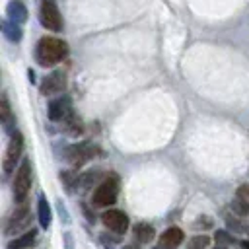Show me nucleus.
<instances>
[{
  "label": "nucleus",
  "mask_w": 249,
  "mask_h": 249,
  "mask_svg": "<svg viewBox=\"0 0 249 249\" xmlns=\"http://www.w3.org/2000/svg\"><path fill=\"white\" fill-rule=\"evenodd\" d=\"M68 54V43L58 37H43L37 43L35 58L41 66H54L56 62H62Z\"/></svg>",
  "instance_id": "nucleus-1"
},
{
  "label": "nucleus",
  "mask_w": 249,
  "mask_h": 249,
  "mask_svg": "<svg viewBox=\"0 0 249 249\" xmlns=\"http://www.w3.org/2000/svg\"><path fill=\"white\" fill-rule=\"evenodd\" d=\"M189 249H195V247H189Z\"/></svg>",
  "instance_id": "nucleus-31"
},
{
  "label": "nucleus",
  "mask_w": 249,
  "mask_h": 249,
  "mask_svg": "<svg viewBox=\"0 0 249 249\" xmlns=\"http://www.w3.org/2000/svg\"><path fill=\"white\" fill-rule=\"evenodd\" d=\"M35 239H37V231L35 230H29L25 233H19L14 241H10L6 249H29L35 243Z\"/></svg>",
  "instance_id": "nucleus-15"
},
{
  "label": "nucleus",
  "mask_w": 249,
  "mask_h": 249,
  "mask_svg": "<svg viewBox=\"0 0 249 249\" xmlns=\"http://www.w3.org/2000/svg\"><path fill=\"white\" fill-rule=\"evenodd\" d=\"M154 249H165V247H163V245H158V247H154Z\"/></svg>",
  "instance_id": "nucleus-29"
},
{
  "label": "nucleus",
  "mask_w": 249,
  "mask_h": 249,
  "mask_svg": "<svg viewBox=\"0 0 249 249\" xmlns=\"http://www.w3.org/2000/svg\"><path fill=\"white\" fill-rule=\"evenodd\" d=\"M231 210L237 216H249V185L243 183L235 191V198L231 202Z\"/></svg>",
  "instance_id": "nucleus-11"
},
{
  "label": "nucleus",
  "mask_w": 249,
  "mask_h": 249,
  "mask_svg": "<svg viewBox=\"0 0 249 249\" xmlns=\"http://www.w3.org/2000/svg\"><path fill=\"white\" fill-rule=\"evenodd\" d=\"M74 115L72 111V103H70V97L62 95L54 101H51L49 105V119L54 121V123H64L66 119H70Z\"/></svg>",
  "instance_id": "nucleus-9"
},
{
  "label": "nucleus",
  "mask_w": 249,
  "mask_h": 249,
  "mask_svg": "<svg viewBox=\"0 0 249 249\" xmlns=\"http://www.w3.org/2000/svg\"><path fill=\"white\" fill-rule=\"evenodd\" d=\"M241 247H243V249H249V239H245V241H241Z\"/></svg>",
  "instance_id": "nucleus-26"
},
{
  "label": "nucleus",
  "mask_w": 249,
  "mask_h": 249,
  "mask_svg": "<svg viewBox=\"0 0 249 249\" xmlns=\"http://www.w3.org/2000/svg\"><path fill=\"white\" fill-rule=\"evenodd\" d=\"M183 237H185L183 230H179V228L173 226V228H167L160 235V245H163L165 249H175V247H179L183 243Z\"/></svg>",
  "instance_id": "nucleus-13"
},
{
  "label": "nucleus",
  "mask_w": 249,
  "mask_h": 249,
  "mask_svg": "<svg viewBox=\"0 0 249 249\" xmlns=\"http://www.w3.org/2000/svg\"><path fill=\"white\" fill-rule=\"evenodd\" d=\"M2 33H4V37H6L8 41H12V43L21 41V35H23L19 23H16V21H12V19H4V21H2Z\"/></svg>",
  "instance_id": "nucleus-16"
},
{
  "label": "nucleus",
  "mask_w": 249,
  "mask_h": 249,
  "mask_svg": "<svg viewBox=\"0 0 249 249\" xmlns=\"http://www.w3.org/2000/svg\"><path fill=\"white\" fill-rule=\"evenodd\" d=\"M29 189H31V161L23 160L19 163V167L16 169V177H14V183H12V191H14L16 200L23 202Z\"/></svg>",
  "instance_id": "nucleus-5"
},
{
  "label": "nucleus",
  "mask_w": 249,
  "mask_h": 249,
  "mask_svg": "<svg viewBox=\"0 0 249 249\" xmlns=\"http://www.w3.org/2000/svg\"><path fill=\"white\" fill-rule=\"evenodd\" d=\"M0 117H2V123H4V130L12 134V132H14V128H12L14 117H12L10 103H8V97H6V95H2V103H0Z\"/></svg>",
  "instance_id": "nucleus-19"
},
{
  "label": "nucleus",
  "mask_w": 249,
  "mask_h": 249,
  "mask_svg": "<svg viewBox=\"0 0 249 249\" xmlns=\"http://www.w3.org/2000/svg\"><path fill=\"white\" fill-rule=\"evenodd\" d=\"M105 249H111V247H105Z\"/></svg>",
  "instance_id": "nucleus-30"
},
{
  "label": "nucleus",
  "mask_w": 249,
  "mask_h": 249,
  "mask_svg": "<svg viewBox=\"0 0 249 249\" xmlns=\"http://www.w3.org/2000/svg\"><path fill=\"white\" fill-rule=\"evenodd\" d=\"M95 154H97V146H93L89 142H82V144H74L66 150V160L74 167H80L86 161H89L91 158H95Z\"/></svg>",
  "instance_id": "nucleus-6"
},
{
  "label": "nucleus",
  "mask_w": 249,
  "mask_h": 249,
  "mask_svg": "<svg viewBox=\"0 0 249 249\" xmlns=\"http://www.w3.org/2000/svg\"><path fill=\"white\" fill-rule=\"evenodd\" d=\"M58 212L62 214V220H64V222H70V218H68V212H66V208H64V204H62V202H58Z\"/></svg>",
  "instance_id": "nucleus-24"
},
{
  "label": "nucleus",
  "mask_w": 249,
  "mask_h": 249,
  "mask_svg": "<svg viewBox=\"0 0 249 249\" xmlns=\"http://www.w3.org/2000/svg\"><path fill=\"white\" fill-rule=\"evenodd\" d=\"M216 249H226V245H218V247H216Z\"/></svg>",
  "instance_id": "nucleus-28"
},
{
  "label": "nucleus",
  "mask_w": 249,
  "mask_h": 249,
  "mask_svg": "<svg viewBox=\"0 0 249 249\" xmlns=\"http://www.w3.org/2000/svg\"><path fill=\"white\" fill-rule=\"evenodd\" d=\"M132 231H134V237H136L140 243H150V241L156 237V230H154L150 224H144V222L136 224V226L132 228Z\"/></svg>",
  "instance_id": "nucleus-18"
},
{
  "label": "nucleus",
  "mask_w": 249,
  "mask_h": 249,
  "mask_svg": "<svg viewBox=\"0 0 249 249\" xmlns=\"http://www.w3.org/2000/svg\"><path fill=\"white\" fill-rule=\"evenodd\" d=\"M64 241H66V249H72V235L70 233L64 235Z\"/></svg>",
  "instance_id": "nucleus-25"
},
{
  "label": "nucleus",
  "mask_w": 249,
  "mask_h": 249,
  "mask_svg": "<svg viewBox=\"0 0 249 249\" xmlns=\"http://www.w3.org/2000/svg\"><path fill=\"white\" fill-rule=\"evenodd\" d=\"M37 216H39V224H41V228H49L51 226V218H53V214H51V206H49V202H47V198L41 195L39 196V200H37Z\"/></svg>",
  "instance_id": "nucleus-17"
},
{
  "label": "nucleus",
  "mask_w": 249,
  "mask_h": 249,
  "mask_svg": "<svg viewBox=\"0 0 249 249\" xmlns=\"http://www.w3.org/2000/svg\"><path fill=\"white\" fill-rule=\"evenodd\" d=\"M101 222L107 230H111L115 233H124L128 230V216L123 210H117V208L105 210L101 214Z\"/></svg>",
  "instance_id": "nucleus-7"
},
{
  "label": "nucleus",
  "mask_w": 249,
  "mask_h": 249,
  "mask_svg": "<svg viewBox=\"0 0 249 249\" xmlns=\"http://www.w3.org/2000/svg\"><path fill=\"white\" fill-rule=\"evenodd\" d=\"M117 195H119V181L117 177H105L97 189L93 191V198H91V204L93 206H111L115 204L117 200Z\"/></svg>",
  "instance_id": "nucleus-2"
},
{
  "label": "nucleus",
  "mask_w": 249,
  "mask_h": 249,
  "mask_svg": "<svg viewBox=\"0 0 249 249\" xmlns=\"http://www.w3.org/2000/svg\"><path fill=\"white\" fill-rule=\"evenodd\" d=\"M62 126H64V130H66V132H70L72 136H78V134L84 130V126H82V121H80L76 115H72L70 119H66V121L62 123Z\"/></svg>",
  "instance_id": "nucleus-20"
},
{
  "label": "nucleus",
  "mask_w": 249,
  "mask_h": 249,
  "mask_svg": "<svg viewBox=\"0 0 249 249\" xmlns=\"http://www.w3.org/2000/svg\"><path fill=\"white\" fill-rule=\"evenodd\" d=\"M103 173L99 171V169H95V171H84V173H80V175H76V181H74V187H76V191H88V189H91L95 183H101L103 179Z\"/></svg>",
  "instance_id": "nucleus-12"
},
{
  "label": "nucleus",
  "mask_w": 249,
  "mask_h": 249,
  "mask_svg": "<svg viewBox=\"0 0 249 249\" xmlns=\"http://www.w3.org/2000/svg\"><path fill=\"white\" fill-rule=\"evenodd\" d=\"M31 222V212L27 206H19L10 218H8V224H6V235H16L19 231H23Z\"/></svg>",
  "instance_id": "nucleus-8"
},
{
  "label": "nucleus",
  "mask_w": 249,
  "mask_h": 249,
  "mask_svg": "<svg viewBox=\"0 0 249 249\" xmlns=\"http://www.w3.org/2000/svg\"><path fill=\"white\" fill-rule=\"evenodd\" d=\"M6 16H8V19H12V21H16V23H23L29 14H27V8H25L19 0H14V2L8 4Z\"/></svg>",
  "instance_id": "nucleus-14"
},
{
  "label": "nucleus",
  "mask_w": 249,
  "mask_h": 249,
  "mask_svg": "<svg viewBox=\"0 0 249 249\" xmlns=\"http://www.w3.org/2000/svg\"><path fill=\"white\" fill-rule=\"evenodd\" d=\"M208 243H210L208 235H196L191 239V247H195V249H204V247H208Z\"/></svg>",
  "instance_id": "nucleus-22"
},
{
  "label": "nucleus",
  "mask_w": 249,
  "mask_h": 249,
  "mask_svg": "<svg viewBox=\"0 0 249 249\" xmlns=\"http://www.w3.org/2000/svg\"><path fill=\"white\" fill-rule=\"evenodd\" d=\"M124 249H136V247H134V245H126Z\"/></svg>",
  "instance_id": "nucleus-27"
},
{
  "label": "nucleus",
  "mask_w": 249,
  "mask_h": 249,
  "mask_svg": "<svg viewBox=\"0 0 249 249\" xmlns=\"http://www.w3.org/2000/svg\"><path fill=\"white\" fill-rule=\"evenodd\" d=\"M64 88H66V76H64L62 70H54V72L49 74V76L41 82V86H39V89H41L43 95L60 93V91H64Z\"/></svg>",
  "instance_id": "nucleus-10"
},
{
  "label": "nucleus",
  "mask_w": 249,
  "mask_h": 249,
  "mask_svg": "<svg viewBox=\"0 0 249 249\" xmlns=\"http://www.w3.org/2000/svg\"><path fill=\"white\" fill-rule=\"evenodd\" d=\"M226 222H228V226H230L231 230H235V231H241V230H243V226L239 224V218H231V216H228Z\"/></svg>",
  "instance_id": "nucleus-23"
},
{
  "label": "nucleus",
  "mask_w": 249,
  "mask_h": 249,
  "mask_svg": "<svg viewBox=\"0 0 249 249\" xmlns=\"http://www.w3.org/2000/svg\"><path fill=\"white\" fill-rule=\"evenodd\" d=\"M241 249H243V247H241Z\"/></svg>",
  "instance_id": "nucleus-32"
},
{
  "label": "nucleus",
  "mask_w": 249,
  "mask_h": 249,
  "mask_svg": "<svg viewBox=\"0 0 249 249\" xmlns=\"http://www.w3.org/2000/svg\"><path fill=\"white\" fill-rule=\"evenodd\" d=\"M214 239H216L218 245H230V243H235V237L230 235V231H226V230H218V231L214 233Z\"/></svg>",
  "instance_id": "nucleus-21"
},
{
  "label": "nucleus",
  "mask_w": 249,
  "mask_h": 249,
  "mask_svg": "<svg viewBox=\"0 0 249 249\" xmlns=\"http://www.w3.org/2000/svg\"><path fill=\"white\" fill-rule=\"evenodd\" d=\"M39 21L45 29L49 31H62L64 27V21H62V16H60V10L56 6L54 0H43L41 2V8H39Z\"/></svg>",
  "instance_id": "nucleus-4"
},
{
  "label": "nucleus",
  "mask_w": 249,
  "mask_h": 249,
  "mask_svg": "<svg viewBox=\"0 0 249 249\" xmlns=\"http://www.w3.org/2000/svg\"><path fill=\"white\" fill-rule=\"evenodd\" d=\"M21 154H23V134H21L19 130H14L12 136H10V142H8L4 160H2L4 175H10V173L16 169V163L19 161Z\"/></svg>",
  "instance_id": "nucleus-3"
}]
</instances>
